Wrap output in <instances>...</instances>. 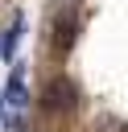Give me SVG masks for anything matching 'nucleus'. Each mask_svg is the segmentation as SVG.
I'll return each mask as SVG.
<instances>
[{
	"instance_id": "nucleus-3",
	"label": "nucleus",
	"mask_w": 128,
	"mask_h": 132,
	"mask_svg": "<svg viewBox=\"0 0 128 132\" xmlns=\"http://www.w3.org/2000/svg\"><path fill=\"white\" fill-rule=\"evenodd\" d=\"M4 99H8V107H25V103H29V99H25V87H21V66L12 70V78H8V95H4Z\"/></svg>"
},
{
	"instance_id": "nucleus-1",
	"label": "nucleus",
	"mask_w": 128,
	"mask_h": 132,
	"mask_svg": "<svg viewBox=\"0 0 128 132\" xmlns=\"http://www.w3.org/2000/svg\"><path fill=\"white\" fill-rule=\"evenodd\" d=\"M41 107L45 111H70L74 107V87L66 78H50L45 91H41Z\"/></svg>"
},
{
	"instance_id": "nucleus-4",
	"label": "nucleus",
	"mask_w": 128,
	"mask_h": 132,
	"mask_svg": "<svg viewBox=\"0 0 128 132\" xmlns=\"http://www.w3.org/2000/svg\"><path fill=\"white\" fill-rule=\"evenodd\" d=\"M95 132H128V124L120 116H95Z\"/></svg>"
},
{
	"instance_id": "nucleus-5",
	"label": "nucleus",
	"mask_w": 128,
	"mask_h": 132,
	"mask_svg": "<svg viewBox=\"0 0 128 132\" xmlns=\"http://www.w3.org/2000/svg\"><path fill=\"white\" fill-rule=\"evenodd\" d=\"M17 37H21V21L12 25V33H8V37H4V45H0V54H4V58H12V50H17Z\"/></svg>"
},
{
	"instance_id": "nucleus-2",
	"label": "nucleus",
	"mask_w": 128,
	"mask_h": 132,
	"mask_svg": "<svg viewBox=\"0 0 128 132\" xmlns=\"http://www.w3.org/2000/svg\"><path fill=\"white\" fill-rule=\"evenodd\" d=\"M74 29H78L74 16H58V21H54V50H58V54H66V50L74 45Z\"/></svg>"
}]
</instances>
